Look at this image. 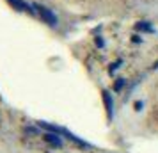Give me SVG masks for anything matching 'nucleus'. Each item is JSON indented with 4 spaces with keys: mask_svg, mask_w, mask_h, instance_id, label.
<instances>
[{
    "mask_svg": "<svg viewBox=\"0 0 158 153\" xmlns=\"http://www.w3.org/2000/svg\"><path fill=\"white\" fill-rule=\"evenodd\" d=\"M36 7H37V11H39V15L44 18V22H48L50 25H57V16L53 15L50 9L43 7V6H36Z\"/></svg>",
    "mask_w": 158,
    "mask_h": 153,
    "instance_id": "nucleus-2",
    "label": "nucleus"
},
{
    "mask_svg": "<svg viewBox=\"0 0 158 153\" xmlns=\"http://www.w3.org/2000/svg\"><path fill=\"white\" fill-rule=\"evenodd\" d=\"M43 139L46 141V142H50L52 146H57V148H62V144H64L60 134H57V132H48V134H44Z\"/></svg>",
    "mask_w": 158,
    "mask_h": 153,
    "instance_id": "nucleus-1",
    "label": "nucleus"
},
{
    "mask_svg": "<svg viewBox=\"0 0 158 153\" xmlns=\"http://www.w3.org/2000/svg\"><path fill=\"white\" fill-rule=\"evenodd\" d=\"M142 105H144L142 102H137V103H135V110H137V112H139V110L142 109Z\"/></svg>",
    "mask_w": 158,
    "mask_h": 153,
    "instance_id": "nucleus-5",
    "label": "nucleus"
},
{
    "mask_svg": "<svg viewBox=\"0 0 158 153\" xmlns=\"http://www.w3.org/2000/svg\"><path fill=\"white\" fill-rule=\"evenodd\" d=\"M13 6H15L18 11H29V13H34V9H30V6L27 2H23V0H9Z\"/></svg>",
    "mask_w": 158,
    "mask_h": 153,
    "instance_id": "nucleus-3",
    "label": "nucleus"
},
{
    "mask_svg": "<svg viewBox=\"0 0 158 153\" xmlns=\"http://www.w3.org/2000/svg\"><path fill=\"white\" fill-rule=\"evenodd\" d=\"M103 100H105V103H107V110L110 116H114V102L110 103V96H108L107 91H103Z\"/></svg>",
    "mask_w": 158,
    "mask_h": 153,
    "instance_id": "nucleus-4",
    "label": "nucleus"
}]
</instances>
